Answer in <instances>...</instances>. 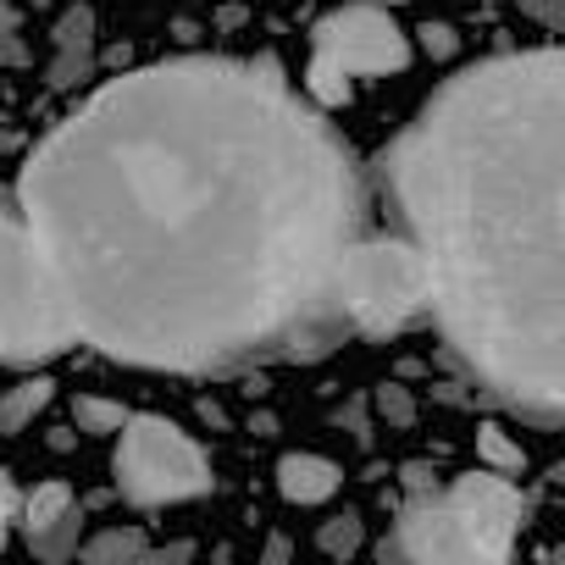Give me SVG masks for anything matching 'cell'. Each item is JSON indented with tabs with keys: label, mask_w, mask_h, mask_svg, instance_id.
<instances>
[{
	"label": "cell",
	"mask_w": 565,
	"mask_h": 565,
	"mask_svg": "<svg viewBox=\"0 0 565 565\" xmlns=\"http://www.w3.org/2000/svg\"><path fill=\"white\" fill-rule=\"evenodd\" d=\"M18 216L73 339L122 366L244 372L350 339L361 167L277 62L183 56L106 84L40 139Z\"/></svg>",
	"instance_id": "cell-1"
},
{
	"label": "cell",
	"mask_w": 565,
	"mask_h": 565,
	"mask_svg": "<svg viewBox=\"0 0 565 565\" xmlns=\"http://www.w3.org/2000/svg\"><path fill=\"white\" fill-rule=\"evenodd\" d=\"M559 178L565 56L554 45L466 67L383 156L449 355L537 427L565 411Z\"/></svg>",
	"instance_id": "cell-2"
},
{
	"label": "cell",
	"mask_w": 565,
	"mask_h": 565,
	"mask_svg": "<svg viewBox=\"0 0 565 565\" xmlns=\"http://www.w3.org/2000/svg\"><path fill=\"white\" fill-rule=\"evenodd\" d=\"M73 339L56 277L34 249L18 205L0 200V366H34L62 355Z\"/></svg>",
	"instance_id": "cell-3"
},
{
	"label": "cell",
	"mask_w": 565,
	"mask_h": 565,
	"mask_svg": "<svg viewBox=\"0 0 565 565\" xmlns=\"http://www.w3.org/2000/svg\"><path fill=\"white\" fill-rule=\"evenodd\" d=\"M405 67H411L405 29L383 7H372V0H350V7L328 12L311 29L306 89L317 106H344L355 78H383V73H405Z\"/></svg>",
	"instance_id": "cell-4"
},
{
	"label": "cell",
	"mask_w": 565,
	"mask_h": 565,
	"mask_svg": "<svg viewBox=\"0 0 565 565\" xmlns=\"http://www.w3.org/2000/svg\"><path fill=\"white\" fill-rule=\"evenodd\" d=\"M339 311L350 333H399L427 311V271L405 238H355L339 271Z\"/></svg>",
	"instance_id": "cell-5"
},
{
	"label": "cell",
	"mask_w": 565,
	"mask_h": 565,
	"mask_svg": "<svg viewBox=\"0 0 565 565\" xmlns=\"http://www.w3.org/2000/svg\"><path fill=\"white\" fill-rule=\"evenodd\" d=\"M117 444V488L128 504H178V499H200L211 493V466L205 455L161 416H128Z\"/></svg>",
	"instance_id": "cell-6"
},
{
	"label": "cell",
	"mask_w": 565,
	"mask_h": 565,
	"mask_svg": "<svg viewBox=\"0 0 565 565\" xmlns=\"http://www.w3.org/2000/svg\"><path fill=\"white\" fill-rule=\"evenodd\" d=\"M444 499L460 515L477 559L482 565H510V543L521 532V493L493 471H471V477H455V488Z\"/></svg>",
	"instance_id": "cell-7"
},
{
	"label": "cell",
	"mask_w": 565,
	"mask_h": 565,
	"mask_svg": "<svg viewBox=\"0 0 565 565\" xmlns=\"http://www.w3.org/2000/svg\"><path fill=\"white\" fill-rule=\"evenodd\" d=\"M388 537L399 543L405 565H482L477 548H471V537H466V526H460V515L449 510V499L438 488L433 493H416L399 510V521H394Z\"/></svg>",
	"instance_id": "cell-8"
},
{
	"label": "cell",
	"mask_w": 565,
	"mask_h": 565,
	"mask_svg": "<svg viewBox=\"0 0 565 565\" xmlns=\"http://www.w3.org/2000/svg\"><path fill=\"white\" fill-rule=\"evenodd\" d=\"M89 73H95V12H89V7H73V12H62V23H56V62H51L45 84H51V89H73V84H84Z\"/></svg>",
	"instance_id": "cell-9"
},
{
	"label": "cell",
	"mask_w": 565,
	"mask_h": 565,
	"mask_svg": "<svg viewBox=\"0 0 565 565\" xmlns=\"http://www.w3.org/2000/svg\"><path fill=\"white\" fill-rule=\"evenodd\" d=\"M339 482H344V471L322 455H282L277 460V493L289 504H322L339 493Z\"/></svg>",
	"instance_id": "cell-10"
},
{
	"label": "cell",
	"mask_w": 565,
	"mask_h": 565,
	"mask_svg": "<svg viewBox=\"0 0 565 565\" xmlns=\"http://www.w3.org/2000/svg\"><path fill=\"white\" fill-rule=\"evenodd\" d=\"M145 548H150V543H145L139 526H106V532H95L89 543H78L73 559H84V565H134Z\"/></svg>",
	"instance_id": "cell-11"
},
{
	"label": "cell",
	"mask_w": 565,
	"mask_h": 565,
	"mask_svg": "<svg viewBox=\"0 0 565 565\" xmlns=\"http://www.w3.org/2000/svg\"><path fill=\"white\" fill-rule=\"evenodd\" d=\"M51 399H56V383L51 377H34V383L7 388V394H0V433H23Z\"/></svg>",
	"instance_id": "cell-12"
},
{
	"label": "cell",
	"mask_w": 565,
	"mask_h": 565,
	"mask_svg": "<svg viewBox=\"0 0 565 565\" xmlns=\"http://www.w3.org/2000/svg\"><path fill=\"white\" fill-rule=\"evenodd\" d=\"M78 543H84V510H78V504H73L56 526H45L40 537H29L34 559H45V565H67V559L78 554Z\"/></svg>",
	"instance_id": "cell-13"
},
{
	"label": "cell",
	"mask_w": 565,
	"mask_h": 565,
	"mask_svg": "<svg viewBox=\"0 0 565 565\" xmlns=\"http://www.w3.org/2000/svg\"><path fill=\"white\" fill-rule=\"evenodd\" d=\"M67 510H73L67 482H45V488H34V493L23 499V537H40V532H45V526H56Z\"/></svg>",
	"instance_id": "cell-14"
},
{
	"label": "cell",
	"mask_w": 565,
	"mask_h": 565,
	"mask_svg": "<svg viewBox=\"0 0 565 565\" xmlns=\"http://www.w3.org/2000/svg\"><path fill=\"white\" fill-rule=\"evenodd\" d=\"M361 537H366V521H361V510H344V515L322 521V532H317V548H322L328 559H350V554L361 548Z\"/></svg>",
	"instance_id": "cell-15"
},
{
	"label": "cell",
	"mask_w": 565,
	"mask_h": 565,
	"mask_svg": "<svg viewBox=\"0 0 565 565\" xmlns=\"http://www.w3.org/2000/svg\"><path fill=\"white\" fill-rule=\"evenodd\" d=\"M73 422H78V433H117V427L128 422V411H122L117 399H100V394H84V399L73 405Z\"/></svg>",
	"instance_id": "cell-16"
},
{
	"label": "cell",
	"mask_w": 565,
	"mask_h": 565,
	"mask_svg": "<svg viewBox=\"0 0 565 565\" xmlns=\"http://www.w3.org/2000/svg\"><path fill=\"white\" fill-rule=\"evenodd\" d=\"M377 416H383L388 427H411V422H416V399H411V388L383 383V388H377Z\"/></svg>",
	"instance_id": "cell-17"
},
{
	"label": "cell",
	"mask_w": 565,
	"mask_h": 565,
	"mask_svg": "<svg viewBox=\"0 0 565 565\" xmlns=\"http://www.w3.org/2000/svg\"><path fill=\"white\" fill-rule=\"evenodd\" d=\"M477 449H482L488 466H499V471H521V444H510L499 427H482V433H477Z\"/></svg>",
	"instance_id": "cell-18"
},
{
	"label": "cell",
	"mask_w": 565,
	"mask_h": 565,
	"mask_svg": "<svg viewBox=\"0 0 565 565\" xmlns=\"http://www.w3.org/2000/svg\"><path fill=\"white\" fill-rule=\"evenodd\" d=\"M23 62H29V45L18 34V12L0 0V67H23Z\"/></svg>",
	"instance_id": "cell-19"
},
{
	"label": "cell",
	"mask_w": 565,
	"mask_h": 565,
	"mask_svg": "<svg viewBox=\"0 0 565 565\" xmlns=\"http://www.w3.org/2000/svg\"><path fill=\"white\" fill-rule=\"evenodd\" d=\"M189 559H194V543L178 537V543H167V548H145L134 565H189Z\"/></svg>",
	"instance_id": "cell-20"
},
{
	"label": "cell",
	"mask_w": 565,
	"mask_h": 565,
	"mask_svg": "<svg viewBox=\"0 0 565 565\" xmlns=\"http://www.w3.org/2000/svg\"><path fill=\"white\" fill-rule=\"evenodd\" d=\"M422 45H427L433 56H455V45H460V40H455V29H449V23H427V29H422Z\"/></svg>",
	"instance_id": "cell-21"
},
{
	"label": "cell",
	"mask_w": 565,
	"mask_h": 565,
	"mask_svg": "<svg viewBox=\"0 0 565 565\" xmlns=\"http://www.w3.org/2000/svg\"><path fill=\"white\" fill-rule=\"evenodd\" d=\"M12 515H18V488H12L7 471H0V543H7V532H12Z\"/></svg>",
	"instance_id": "cell-22"
},
{
	"label": "cell",
	"mask_w": 565,
	"mask_h": 565,
	"mask_svg": "<svg viewBox=\"0 0 565 565\" xmlns=\"http://www.w3.org/2000/svg\"><path fill=\"white\" fill-rule=\"evenodd\" d=\"M260 565H289V537H282V532H271V537H266V554H260Z\"/></svg>",
	"instance_id": "cell-23"
},
{
	"label": "cell",
	"mask_w": 565,
	"mask_h": 565,
	"mask_svg": "<svg viewBox=\"0 0 565 565\" xmlns=\"http://www.w3.org/2000/svg\"><path fill=\"white\" fill-rule=\"evenodd\" d=\"M405 488H411V499L416 493H433V471L427 466H405Z\"/></svg>",
	"instance_id": "cell-24"
},
{
	"label": "cell",
	"mask_w": 565,
	"mask_h": 565,
	"mask_svg": "<svg viewBox=\"0 0 565 565\" xmlns=\"http://www.w3.org/2000/svg\"><path fill=\"white\" fill-rule=\"evenodd\" d=\"M377 565H405V554H399V543H394V537H383V543H377Z\"/></svg>",
	"instance_id": "cell-25"
},
{
	"label": "cell",
	"mask_w": 565,
	"mask_h": 565,
	"mask_svg": "<svg viewBox=\"0 0 565 565\" xmlns=\"http://www.w3.org/2000/svg\"><path fill=\"white\" fill-rule=\"evenodd\" d=\"M211 565H233V548H216V554H211Z\"/></svg>",
	"instance_id": "cell-26"
}]
</instances>
